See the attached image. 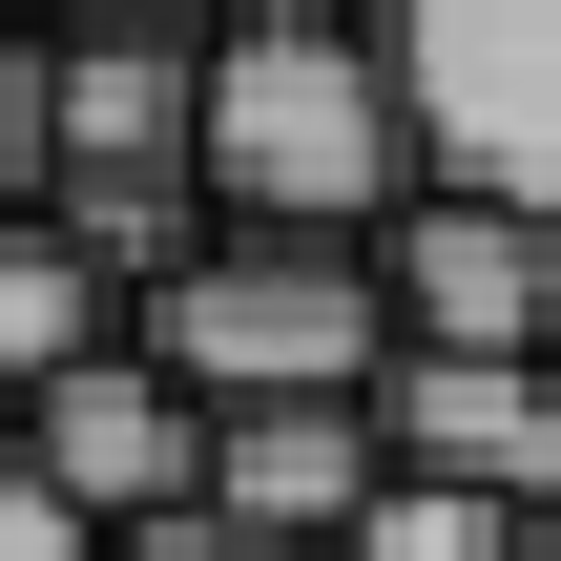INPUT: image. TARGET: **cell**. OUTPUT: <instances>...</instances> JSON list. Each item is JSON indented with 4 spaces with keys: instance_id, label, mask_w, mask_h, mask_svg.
Segmentation results:
<instances>
[{
    "instance_id": "cell-1",
    "label": "cell",
    "mask_w": 561,
    "mask_h": 561,
    "mask_svg": "<svg viewBox=\"0 0 561 561\" xmlns=\"http://www.w3.org/2000/svg\"><path fill=\"white\" fill-rule=\"evenodd\" d=\"M416 187H437V146H416L396 21H354V0H229V42H208V208L291 229V250H375Z\"/></svg>"
},
{
    "instance_id": "cell-2",
    "label": "cell",
    "mask_w": 561,
    "mask_h": 561,
    "mask_svg": "<svg viewBox=\"0 0 561 561\" xmlns=\"http://www.w3.org/2000/svg\"><path fill=\"white\" fill-rule=\"evenodd\" d=\"M208 416H291V396H375L396 375V271L375 250H291V229H229L208 271H167L125 312Z\"/></svg>"
},
{
    "instance_id": "cell-3",
    "label": "cell",
    "mask_w": 561,
    "mask_h": 561,
    "mask_svg": "<svg viewBox=\"0 0 561 561\" xmlns=\"http://www.w3.org/2000/svg\"><path fill=\"white\" fill-rule=\"evenodd\" d=\"M396 83L437 187H500L561 229V0H396Z\"/></svg>"
},
{
    "instance_id": "cell-4",
    "label": "cell",
    "mask_w": 561,
    "mask_h": 561,
    "mask_svg": "<svg viewBox=\"0 0 561 561\" xmlns=\"http://www.w3.org/2000/svg\"><path fill=\"white\" fill-rule=\"evenodd\" d=\"M21 458H42V479H62L104 541H146V520H208V396H187L146 333H104V354H83V375L21 416Z\"/></svg>"
},
{
    "instance_id": "cell-5",
    "label": "cell",
    "mask_w": 561,
    "mask_h": 561,
    "mask_svg": "<svg viewBox=\"0 0 561 561\" xmlns=\"http://www.w3.org/2000/svg\"><path fill=\"white\" fill-rule=\"evenodd\" d=\"M375 271H396V354H561V229L500 187H416Z\"/></svg>"
},
{
    "instance_id": "cell-6",
    "label": "cell",
    "mask_w": 561,
    "mask_h": 561,
    "mask_svg": "<svg viewBox=\"0 0 561 561\" xmlns=\"http://www.w3.org/2000/svg\"><path fill=\"white\" fill-rule=\"evenodd\" d=\"M396 416V479H458V500H561V354H396L375 375Z\"/></svg>"
},
{
    "instance_id": "cell-7",
    "label": "cell",
    "mask_w": 561,
    "mask_h": 561,
    "mask_svg": "<svg viewBox=\"0 0 561 561\" xmlns=\"http://www.w3.org/2000/svg\"><path fill=\"white\" fill-rule=\"evenodd\" d=\"M396 500V416L375 396H291V416H208V520H250V541H333Z\"/></svg>"
},
{
    "instance_id": "cell-8",
    "label": "cell",
    "mask_w": 561,
    "mask_h": 561,
    "mask_svg": "<svg viewBox=\"0 0 561 561\" xmlns=\"http://www.w3.org/2000/svg\"><path fill=\"white\" fill-rule=\"evenodd\" d=\"M83 354H104V271H83V250L21 208V229H0V437H21V416L83 375Z\"/></svg>"
},
{
    "instance_id": "cell-9",
    "label": "cell",
    "mask_w": 561,
    "mask_h": 561,
    "mask_svg": "<svg viewBox=\"0 0 561 561\" xmlns=\"http://www.w3.org/2000/svg\"><path fill=\"white\" fill-rule=\"evenodd\" d=\"M354 561H520V500H458V479H396V500L354 520Z\"/></svg>"
},
{
    "instance_id": "cell-10",
    "label": "cell",
    "mask_w": 561,
    "mask_h": 561,
    "mask_svg": "<svg viewBox=\"0 0 561 561\" xmlns=\"http://www.w3.org/2000/svg\"><path fill=\"white\" fill-rule=\"evenodd\" d=\"M42 208V21L0 0V229Z\"/></svg>"
},
{
    "instance_id": "cell-11",
    "label": "cell",
    "mask_w": 561,
    "mask_h": 561,
    "mask_svg": "<svg viewBox=\"0 0 561 561\" xmlns=\"http://www.w3.org/2000/svg\"><path fill=\"white\" fill-rule=\"evenodd\" d=\"M0 561H104V520H83V500H62L21 437H0Z\"/></svg>"
},
{
    "instance_id": "cell-12",
    "label": "cell",
    "mask_w": 561,
    "mask_h": 561,
    "mask_svg": "<svg viewBox=\"0 0 561 561\" xmlns=\"http://www.w3.org/2000/svg\"><path fill=\"white\" fill-rule=\"evenodd\" d=\"M104 561H333V541H250V520H146V541H104Z\"/></svg>"
},
{
    "instance_id": "cell-13",
    "label": "cell",
    "mask_w": 561,
    "mask_h": 561,
    "mask_svg": "<svg viewBox=\"0 0 561 561\" xmlns=\"http://www.w3.org/2000/svg\"><path fill=\"white\" fill-rule=\"evenodd\" d=\"M42 42H104V21H229V0H21Z\"/></svg>"
},
{
    "instance_id": "cell-14",
    "label": "cell",
    "mask_w": 561,
    "mask_h": 561,
    "mask_svg": "<svg viewBox=\"0 0 561 561\" xmlns=\"http://www.w3.org/2000/svg\"><path fill=\"white\" fill-rule=\"evenodd\" d=\"M520 561H561V500H541V520H520Z\"/></svg>"
},
{
    "instance_id": "cell-15",
    "label": "cell",
    "mask_w": 561,
    "mask_h": 561,
    "mask_svg": "<svg viewBox=\"0 0 561 561\" xmlns=\"http://www.w3.org/2000/svg\"><path fill=\"white\" fill-rule=\"evenodd\" d=\"M354 21H396V0H354Z\"/></svg>"
}]
</instances>
